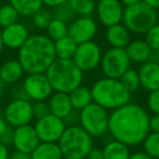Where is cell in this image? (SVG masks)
I'll return each instance as SVG.
<instances>
[{"label":"cell","instance_id":"cell-1","mask_svg":"<svg viewBox=\"0 0 159 159\" xmlns=\"http://www.w3.org/2000/svg\"><path fill=\"white\" fill-rule=\"evenodd\" d=\"M149 113L135 102H128L109 113L108 133L129 147L141 145L150 132Z\"/></svg>","mask_w":159,"mask_h":159},{"label":"cell","instance_id":"cell-2","mask_svg":"<svg viewBox=\"0 0 159 159\" xmlns=\"http://www.w3.org/2000/svg\"><path fill=\"white\" fill-rule=\"evenodd\" d=\"M18 51V60L27 74L45 73L57 59L55 43L44 34L30 35Z\"/></svg>","mask_w":159,"mask_h":159},{"label":"cell","instance_id":"cell-3","mask_svg":"<svg viewBox=\"0 0 159 159\" xmlns=\"http://www.w3.org/2000/svg\"><path fill=\"white\" fill-rule=\"evenodd\" d=\"M53 92L70 94L81 86L84 79L83 72L72 59H56L45 72Z\"/></svg>","mask_w":159,"mask_h":159},{"label":"cell","instance_id":"cell-4","mask_svg":"<svg viewBox=\"0 0 159 159\" xmlns=\"http://www.w3.org/2000/svg\"><path fill=\"white\" fill-rule=\"evenodd\" d=\"M93 102L108 111H112L131 102V95L119 79L104 76L97 80L91 89Z\"/></svg>","mask_w":159,"mask_h":159},{"label":"cell","instance_id":"cell-5","mask_svg":"<svg viewBox=\"0 0 159 159\" xmlns=\"http://www.w3.org/2000/svg\"><path fill=\"white\" fill-rule=\"evenodd\" d=\"M58 145L63 159L86 158L94 147V139L79 124L66 126Z\"/></svg>","mask_w":159,"mask_h":159},{"label":"cell","instance_id":"cell-6","mask_svg":"<svg viewBox=\"0 0 159 159\" xmlns=\"http://www.w3.org/2000/svg\"><path fill=\"white\" fill-rule=\"evenodd\" d=\"M122 22L131 33L144 35L150 27L158 23V12L141 1L124 8Z\"/></svg>","mask_w":159,"mask_h":159},{"label":"cell","instance_id":"cell-7","mask_svg":"<svg viewBox=\"0 0 159 159\" xmlns=\"http://www.w3.org/2000/svg\"><path fill=\"white\" fill-rule=\"evenodd\" d=\"M109 112L96 102L79 111V125L93 139H100L108 133Z\"/></svg>","mask_w":159,"mask_h":159},{"label":"cell","instance_id":"cell-8","mask_svg":"<svg viewBox=\"0 0 159 159\" xmlns=\"http://www.w3.org/2000/svg\"><path fill=\"white\" fill-rule=\"evenodd\" d=\"M100 69L106 77L120 79L131 66V60L123 48H109L102 53Z\"/></svg>","mask_w":159,"mask_h":159},{"label":"cell","instance_id":"cell-9","mask_svg":"<svg viewBox=\"0 0 159 159\" xmlns=\"http://www.w3.org/2000/svg\"><path fill=\"white\" fill-rule=\"evenodd\" d=\"M3 118L11 128H18L33 121V108L31 100L13 98L6 105L2 111Z\"/></svg>","mask_w":159,"mask_h":159},{"label":"cell","instance_id":"cell-10","mask_svg":"<svg viewBox=\"0 0 159 159\" xmlns=\"http://www.w3.org/2000/svg\"><path fill=\"white\" fill-rule=\"evenodd\" d=\"M102 51L100 46L94 40L77 44L72 60L83 72H91L98 68L102 61Z\"/></svg>","mask_w":159,"mask_h":159},{"label":"cell","instance_id":"cell-11","mask_svg":"<svg viewBox=\"0 0 159 159\" xmlns=\"http://www.w3.org/2000/svg\"><path fill=\"white\" fill-rule=\"evenodd\" d=\"M22 87L31 102H46L53 93L45 73H33L24 77Z\"/></svg>","mask_w":159,"mask_h":159},{"label":"cell","instance_id":"cell-12","mask_svg":"<svg viewBox=\"0 0 159 159\" xmlns=\"http://www.w3.org/2000/svg\"><path fill=\"white\" fill-rule=\"evenodd\" d=\"M66 128V125L63 119L56 117L51 113L36 120L34 124V129L37 133L39 141L49 143H58Z\"/></svg>","mask_w":159,"mask_h":159},{"label":"cell","instance_id":"cell-13","mask_svg":"<svg viewBox=\"0 0 159 159\" xmlns=\"http://www.w3.org/2000/svg\"><path fill=\"white\" fill-rule=\"evenodd\" d=\"M98 31L96 21L92 16H79L69 24L68 36L76 44L93 40Z\"/></svg>","mask_w":159,"mask_h":159},{"label":"cell","instance_id":"cell-14","mask_svg":"<svg viewBox=\"0 0 159 159\" xmlns=\"http://www.w3.org/2000/svg\"><path fill=\"white\" fill-rule=\"evenodd\" d=\"M96 12L99 22L109 27L122 22L124 7L120 0H99L96 3Z\"/></svg>","mask_w":159,"mask_h":159},{"label":"cell","instance_id":"cell-15","mask_svg":"<svg viewBox=\"0 0 159 159\" xmlns=\"http://www.w3.org/2000/svg\"><path fill=\"white\" fill-rule=\"evenodd\" d=\"M40 143L37 136L34 125L25 124L13 129V139H12V146L16 150L29 152L31 154L36 146Z\"/></svg>","mask_w":159,"mask_h":159},{"label":"cell","instance_id":"cell-16","mask_svg":"<svg viewBox=\"0 0 159 159\" xmlns=\"http://www.w3.org/2000/svg\"><path fill=\"white\" fill-rule=\"evenodd\" d=\"M0 33L3 46L10 50H19L30 37V31L26 25L19 21L9 26L3 27Z\"/></svg>","mask_w":159,"mask_h":159},{"label":"cell","instance_id":"cell-17","mask_svg":"<svg viewBox=\"0 0 159 159\" xmlns=\"http://www.w3.org/2000/svg\"><path fill=\"white\" fill-rule=\"evenodd\" d=\"M141 87L148 93L159 89V63L152 60L144 62L137 70Z\"/></svg>","mask_w":159,"mask_h":159},{"label":"cell","instance_id":"cell-18","mask_svg":"<svg viewBox=\"0 0 159 159\" xmlns=\"http://www.w3.org/2000/svg\"><path fill=\"white\" fill-rule=\"evenodd\" d=\"M48 106L50 113L58 118L64 119L73 111V107L71 104L69 94L55 92L48 98Z\"/></svg>","mask_w":159,"mask_h":159},{"label":"cell","instance_id":"cell-19","mask_svg":"<svg viewBox=\"0 0 159 159\" xmlns=\"http://www.w3.org/2000/svg\"><path fill=\"white\" fill-rule=\"evenodd\" d=\"M24 69L18 59H10L0 66V79L6 85H13L24 76Z\"/></svg>","mask_w":159,"mask_h":159},{"label":"cell","instance_id":"cell-20","mask_svg":"<svg viewBox=\"0 0 159 159\" xmlns=\"http://www.w3.org/2000/svg\"><path fill=\"white\" fill-rule=\"evenodd\" d=\"M106 39L108 44L113 48L125 49V47L131 42V32L122 23L111 25L107 27Z\"/></svg>","mask_w":159,"mask_h":159},{"label":"cell","instance_id":"cell-21","mask_svg":"<svg viewBox=\"0 0 159 159\" xmlns=\"http://www.w3.org/2000/svg\"><path fill=\"white\" fill-rule=\"evenodd\" d=\"M125 51L129 56L131 62L134 63H144L150 60L152 50L145 39H134L131 40L129 45L125 47Z\"/></svg>","mask_w":159,"mask_h":159},{"label":"cell","instance_id":"cell-22","mask_svg":"<svg viewBox=\"0 0 159 159\" xmlns=\"http://www.w3.org/2000/svg\"><path fill=\"white\" fill-rule=\"evenodd\" d=\"M102 149L105 159H129L131 155L130 147L115 139L106 142Z\"/></svg>","mask_w":159,"mask_h":159},{"label":"cell","instance_id":"cell-23","mask_svg":"<svg viewBox=\"0 0 159 159\" xmlns=\"http://www.w3.org/2000/svg\"><path fill=\"white\" fill-rule=\"evenodd\" d=\"M32 159H63L58 143L40 142L31 152Z\"/></svg>","mask_w":159,"mask_h":159},{"label":"cell","instance_id":"cell-24","mask_svg":"<svg viewBox=\"0 0 159 159\" xmlns=\"http://www.w3.org/2000/svg\"><path fill=\"white\" fill-rule=\"evenodd\" d=\"M69 97H70L73 109L76 111H81L83 108L89 106L91 102H93L91 89L83 86V85L76 87L74 91L71 92L69 94Z\"/></svg>","mask_w":159,"mask_h":159},{"label":"cell","instance_id":"cell-25","mask_svg":"<svg viewBox=\"0 0 159 159\" xmlns=\"http://www.w3.org/2000/svg\"><path fill=\"white\" fill-rule=\"evenodd\" d=\"M10 5L16 10L20 16L30 18L42 9L43 0H10Z\"/></svg>","mask_w":159,"mask_h":159},{"label":"cell","instance_id":"cell-26","mask_svg":"<svg viewBox=\"0 0 159 159\" xmlns=\"http://www.w3.org/2000/svg\"><path fill=\"white\" fill-rule=\"evenodd\" d=\"M55 52L58 59H72L76 50L77 44L69 36L56 40Z\"/></svg>","mask_w":159,"mask_h":159},{"label":"cell","instance_id":"cell-27","mask_svg":"<svg viewBox=\"0 0 159 159\" xmlns=\"http://www.w3.org/2000/svg\"><path fill=\"white\" fill-rule=\"evenodd\" d=\"M68 29H69L68 23L53 18L46 29L47 36H48L52 42H56V40L61 39V38L68 36Z\"/></svg>","mask_w":159,"mask_h":159},{"label":"cell","instance_id":"cell-28","mask_svg":"<svg viewBox=\"0 0 159 159\" xmlns=\"http://www.w3.org/2000/svg\"><path fill=\"white\" fill-rule=\"evenodd\" d=\"M119 80L120 82L122 83V85L126 89V91L131 94L136 93L139 89V87H141L139 72L135 69L130 68L129 70H126Z\"/></svg>","mask_w":159,"mask_h":159},{"label":"cell","instance_id":"cell-29","mask_svg":"<svg viewBox=\"0 0 159 159\" xmlns=\"http://www.w3.org/2000/svg\"><path fill=\"white\" fill-rule=\"evenodd\" d=\"M71 8L76 16H91L96 10L95 0H69Z\"/></svg>","mask_w":159,"mask_h":159},{"label":"cell","instance_id":"cell-30","mask_svg":"<svg viewBox=\"0 0 159 159\" xmlns=\"http://www.w3.org/2000/svg\"><path fill=\"white\" fill-rule=\"evenodd\" d=\"M143 152L154 159H159V133L149 132L144 139Z\"/></svg>","mask_w":159,"mask_h":159},{"label":"cell","instance_id":"cell-31","mask_svg":"<svg viewBox=\"0 0 159 159\" xmlns=\"http://www.w3.org/2000/svg\"><path fill=\"white\" fill-rule=\"evenodd\" d=\"M19 13L10 3L0 7V26L6 27L19 21Z\"/></svg>","mask_w":159,"mask_h":159},{"label":"cell","instance_id":"cell-32","mask_svg":"<svg viewBox=\"0 0 159 159\" xmlns=\"http://www.w3.org/2000/svg\"><path fill=\"white\" fill-rule=\"evenodd\" d=\"M52 19V13L49 10L42 8V9H39L36 13H34L32 16V22H33L34 26L37 27V29L46 30Z\"/></svg>","mask_w":159,"mask_h":159},{"label":"cell","instance_id":"cell-33","mask_svg":"<svg viewBox=\"0 0 159 159\" xmlns=\"http://www.w3.org/2000/svg\"><path fill=\"white\" fill-rule=\"evenodd\" d=\"M53 9H55V11H53V13H52L53 18L58 19V20H60V21H63V22H66V23L71 22L72 20H74L75 16H76L69 2L60 5V6H58V7L53 8Z\"/></svg>","mask_w":159,"mask_h":159},{"label":"cell","instance_id":"cell-34","mask_svg":"<svg viewBox=\"0 0 159 159\" xmlns=\"http://www.w3.org/2000/svg\"><path fill=\"white\" fill-rule=\"evenodd\" d=\"M144 35L145 42L152 48V50L159 52V23H156L154 26L150 27Z\"/></svg>","mask_w":159,"mask_h":159},{"label":"cell","instance_id":"cell-35","mask_svg":"<svg viewBox=\"0 0 159 159\" xmlns=\"http://www.w3.org/2000/svg\"><path fill=\"white\" fill-rule=\"evenodd\" d=\"M32 108H33V117L34 119L38 120L40 118L46 117L50 113L48 102H32Z\"/></svg>","mask_w":159,"mask_h":159},{"label":"cell","instance_id":"cell-36","mask_svg":"<svg viewBox=\"0 0 159 159\" xmlns=\"http://www.w3.org/2000/svg\"><path fill=\"white\" fill-rule=\"evenodd\" d=\"M147 107L152 115H159V89L149 92L147 97Z\"/></svg>","mask_w":159,"mask_h":159},{"label":"cell","instance_id":"cell-37","mask_svg":"<svg viewBox=\"0 0 159 159\" xmlns=\"http://www.w3.org/2000/svg\"><path fill=\"white\" fill-rule=\"evenodd\" d=\"M12 139H13V128L9 126L8 130L1 135V137H0V143L5 144V145H7V146H11Z\"/></svg>","mask_w":159,"mask_h":159},{"label":"cell","instance_id":"cell-38","mask_svg":"<svg viewBox=\"0 0 159 159\" xmlns=\"http://www.w3.org/2000/svg\"><path fill=\"white\" fill-rule=\"evenodd\" d=\"M64 123H66V126H70V125H75V124H79V111L74 110L63 119Z\"/></svg>","mask_w":159,"mask_h":159},{"label":"cell","instance_id":"cell-39","mask_svg":"<svg viewBox=\"0 0 159 159\" xmlns=\"http://www.w3.org/2000/svg\"><path fill=\"white\" fill-rule=\"evenodd\" d=\"M149 129L150 132L159 133V115H152L149 118Z\"/></svg>","mask_w":159,"mask_h":159},{"label":"cell","instance_id":"cell-40","mask_svg":"<svg viewBox=\"0 0 159 159\" xmlns=\"http://www.w3.org/2000/svg\"><path fill=\"white\" fill-rule=\"evenodd\" d=\"M86 159H105L104 154H102V148L93 147V149L87 155Z\"/></svg>","mask_w":159,"mask_h":159},{"label":"cell","instance_id":"cell-41","mask_svg":"<svg viewBox=\"0 0 159 159\" xmlns=\"http://www.w3.org/2000/svg\"><path fill=\"white\" fill-rule=\"evenodd\" d=\"M9 159H32L31 154L24 152H20V150H16L14 152H10Z\"/></svg>","mask_w":159,"mask_h":159},{"label":"cell","instance_id":"cell-42","mask_svg":"<svg viewBox=\"0 0 159 159\" xmlns=\"http://www.w3.org/2000/svg\"><path fill=\"white\" fill-rule=\"evenodd\" d=\"M66 2H69V0H43V3L48 8H56Z\"/></svg>","mask_w":159,"mask_h":159},{"label":"cell","instance_id":"cell-43","mask_svg":"<svg viewBox=\"0 0 159 159\" xmlns=\"http://www.w3.org/2000/svg\"><path fill=\"white\" fill-rule=\"evenodd\" d=\"M13 98H16V99H25V100H30L27 94L25 93V91L23 89L22 86H20L19 89H16L13 93Z\"/></svg>","mask_w":159,"mask_h":159},{"label":"cell","instance_id":"cell-44","mask_svg":"<svg viewBox=\"0 0 159 159\" xmlns=\"http://www.w3.org/2000/svg\"><path fill=\"white\" fill-rule=\"evenodd\" d=\"M9 157H10L9 146L0 143V159H9Z\"/></svg>","mask_w":159,"mask_h":159},{"label":"cell","instance_id":"cell-45","mask_svg":"<svg viewBox=\"0 0 159 159\" xmlns=\"http://www.w3.org/2000/svg\"><path fill=\"white\" fill-rule=\"evenodd\" d=\"M9 126H10V125L7 123L6 119L3 118L2 111H0V137H1V135H2L3 133H5L6 131L8 130V128H9Z\"/></svg>","mask_w":159,"mask_h":159},{"label":"cell","instance_id":"cell-46","mask_svg":"<svg viewBox=\"0 0 159 159\" xmlns=\"http://www.w3.org/2000/svg\"><path fill=\"white\" fill-rule=\"evenodd\" d=\"M129 159H154L144 152H135L130 155Z\"/></svg>","mask_w":159,"mask_h":159},{"label":"cell","instance_id":"cell-47","mask_svg":"<svg viewBox=\"0 0 159 159\" xmlns=\"http://www.w3.org/2000/svg\"><path fill=\"white\" fill-rule=\"evenodd\" d=\"M142 1L152 9H159V0H142Z\"/></svg>","mask_w":159,"mask_h":159},{"label":"cell","instance_id":"cell-48","mask_svg":"<svg viewBox=\"0 0 159 159\" xmlns=\"http://www.w3.org/2000/svg\"><path fill=\"white\" fill-rule=\"evenodd\" d=\"M141 1H142V0H120V2H121L123 6H125V7L133 6V5H135V3L141 2Z\"/></svg>","mask_w":159,"mask_h":159},{"label":"cell","instance_id":"cell-49","mask_svg":"<svg viewBox=\"0 0 159 159\" xmlns=\"http://www.w3.org/2000/svg\"><path fill=\"white\" fill-rule=\"evenodd\" d=\"M5 89H6V84L2 82V80L0 79V97L3 95V93H5Z\"/></svg>","mask_w":159,"mask_h":159},{"label":"cell","instance_id":"cell-50","mask_svg":"<svg viewBox=\"0 0 159 159\" xmlns=\"http://www.w3.org/2000/svg\"><path fill=\"white\" fill-rule=\"evenodd\" d=\"M3 48H5V46H3L2 39H1V33H0V55H1V53H2Z\"/></svg>","mask_w":159,"mask_h":159},{"label":"cell","instance_id":"cell-51","mask_svg":"<svg viewBox=\"0 0 159 159\" xmlns=\"http://www.w3.org/2000/svg\"><path fill=\"white\" fill-rule=\"evenodd\" d=\"M157 62H158V63H159V56H158V60H157Z\"/></svg>","mask_w":159,"mask_h":159},{"label":"cell","instance_id":"cell-52","mask_svg":"<svg viewBox=\"0 0 159 159\" xmlns=\"http://www.w3.org/2000/svg\"><path fill=\"white\" fill-rule=\"evenodd\" d=\"M83 159H86V158H83Z\"/></svg>","mask_w":159,"mask_h":159}]
</instances>
